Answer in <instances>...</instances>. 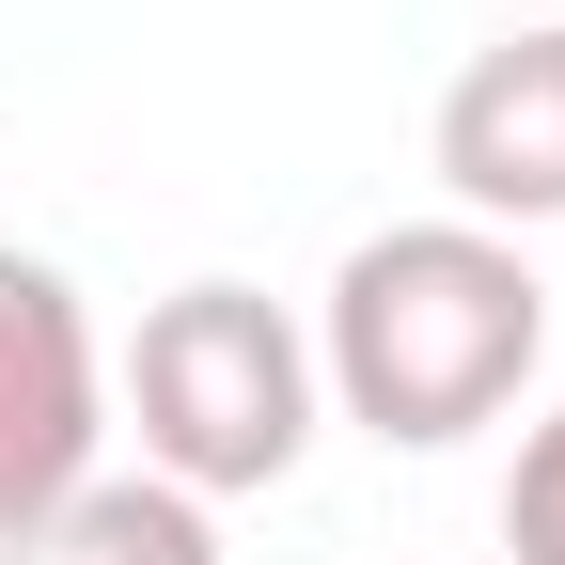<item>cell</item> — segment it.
<instances>
[{
	"label": "cell",
	"mask_w": 565,
	"mask_h": 565,
	"mask_svg": "<svg viewBox=\"0 0 565 565\" xmlns=\"http://www.w3.org/2000/svg\"><path fill=\"white\" fill-rule=\"evenodd\" d=\"M95 440H110V362H95L79 282L47 252H0V534L95 487Z\"/></svg>",
	"instance_id": "cell-3"
},
{
	"label": "cell",
	"mask_w": 565,
	"mask_h": 565,
	"mask_svg": "<svg viewBox=\"0 0 565 565\" xmlns=\"http://www.w3.org/2000/svg\"><path fill=\"white\" fill-rule=\"evenodd\" d=\"M110 408L141 424V471L189 487V503H236V487H282L315 456V330L267 299V282H173L141 299Z\"/></svg>",
	"instance_id": "cell-2"
},
{
	"label": "cell",
	"mask_w": 565,
	"mask_h": 565,
	"mask_svg": "<svg viewBox=\"0 0 565 565\" xmlns=\"http://www.w3.org/2000/svg\"><path fill=\"white\" fill-rule=\"evenodd\" d=\"M503 550L519 565H565V408L519 424V471H503Z\"/></svg>",
	"instance_id": "cell-6"
},
{
	"label": "cell",
	"mask_w": 565,
	"mask_h": 565,
	"mask_svg": "<svg viewBox=\"0 0 565 565\" xmlns=\"http://www.w3.org/2000/svg\"><path fill=\"white\" fill-rule=\"evenodd\" d=\"M424 141H440L456 221H487V236L565 221V17L471 47L456 79H440V126H424Z\"/></svg>",
	"instance_id": "cell-4"
},
{
	"label": "cell",
	"mask_w": 565,
	"mask_h": 565,
	"mask_svg": "<svg viewBox=\"0 0 565 565\" xmlns=\"http://www.w3.org/2000/svg\"><path fill=\"white\" fill-rule=\"evenodd\" d=\"M0 565H221V519H204L189 487H158V471H95V487H63L47 519L0 534Z\"/></svg>",
	"instance_id": "cell-5"
},
{
	"label": "cell",
	"mask_w": 565,
	"mask_h": 565,
	"mask_svg": "<svg viewBox=\"0 0 565 565\" xmlns=\"http://www.w3.org/2000/svg\"><path fill=\"white\" fill-rule=\"evenodd\" d=\"M550 362V282L519 236L487 221H393L330 267L315 299V393L393 456H456L487 440Z\"/></svg>",
	"instance_id": "cell-1"
}]
</instances>
